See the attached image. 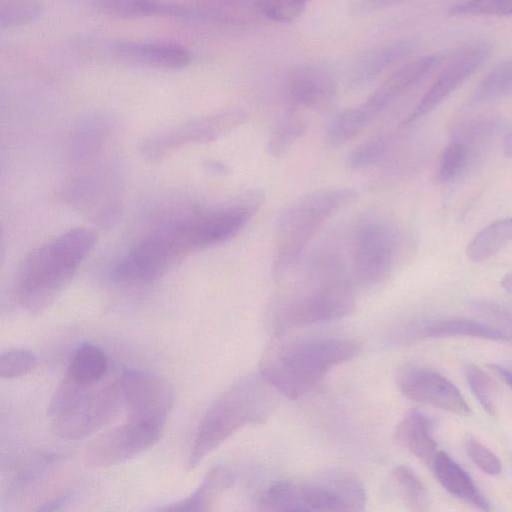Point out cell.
Instances as JSON below:
<instances>
[{
	"label": "cell",
	"mask_w": 512,
	"mask_h": 512,
	"mask_svg": "<svg viewBox=\"0 0 512 512\" xmlns=\"http://www.w3.org/2000/svg\"><path fill=\"white\" fill-rule=\"evenodd\" d=\"M244 225L243 214L230 202L170 220L132 244L114 263L110 277L125 285L153 282L188 254L230 240Z\"/></svg>",
	"instance_id": "obj_1"
},
{
	"label": "cell",
	"mask_w": 512,
	"mask_h": 512,
	"mask_svg": "<svg viewBox=\"0 0 512 512\" xmlns=\"http://www.w3.org/2000/svg\"><path fill=\"white\" fill-rule=\"evenodd\" d=\"M96 242L87 228L70 229L33 250L18 271L15 293L29 314L44 312L70 283Z\"/></svg>",
	"instance_id": "obj_2"
},
{
	"label": "cell",
	"mask_w": 512,
	"mask_h": 512,
	"mask_svg": "<svg viewBox=\"0 0 512 512\" xmlns=\"http://www.w3.org/2000/svg\"><path fill=\"white\" fill-rule=\"evenodd\" d=\"M359 345L347 338L313 337L271 347L260 362V375L279 393L297 399L334 366L352 359Z\"/></svg>",
	"instance_id": "obj_3"
},
{
	"label": "cell",
	"mask_w": 512,
	"mask_h": 512,
	"mask_svg": "<svg viewBox=\"0 0 512 512\" xmlns=\"http://www.w3.org/2000/svg\"><path fill=\"white\" fill-rule=\"evenodd\" d=\"M277 393L261 375H253L239 380L220 395L199 423L187 469H194L242 427L264 422L276 407Z\"/></svg>",
	"instance_id": "obj_4"
},
{
	"label": "cell",
	"mask_w": 512,
	"mask_h": 512,
	"mask_svg": "<svg viewBox=\"0 0 512 512\" xmlns=\"http://www.w3.org/2000/svg\"><path fill=\"white\" fill-rule=\"evenodd\" d=\"M358 191L349 187L311 191L287 206L280 215L272 275L282 281L298 263L301 255L322 226L341 209L354 202Z\"/></svg>",
	"instance_id": "obj_5"
},
{
	"label": "cell",
	"mask_w": 512,
	"mask_h": 512,
	"mask_svg": "<svg viewBox=\"0 0 512 512\" xmlns=\"http://www.w3.org/2000/svg\"><path fill=\"white\" fill-rule=\"evenodd\" d=\"M122 410L118 378L86 384L66 375L50 399L47 416L58 437L78 440L101 429Z\"/></svg>",
	"instance_id": "obj_6"
},
{
	"label": "cell",
	"mask_w": 512,
	"mask_h": 512,
	"mask_svg": "<svg viewBox=\"0 0 512 512\" xmlns=\"http://www.w3.org/2000/svg\"><path fill=\"white\" fill-rule=\"evenodd\" d=\"M304 291L280 296L273 304L275 328H290L329 322L352 313L356 307L354 284L349 279L311 283Z\"/></svg>",
	"instance_id": "obj_7"
},
{
	"label": "cell",
	"mask_w": 512,
	"mask_h": 512,
	"mask_svg": "<svg viewBox=\"0 0 512 512\" xmlns=\"http://www.w3.org/2000/svg\"><path fill=\"white\" fill-rule=\"evenodd\" d=\"M352 273L354 284L374 285L390 273L395 255V237L383 220H362L354 230L352 240Z\"/></svg>",
	"instance_id": "obj_8"
},
{
	"label": "cell",
	"mask_w": 512,
	"mask_h": 512,
	"mask_svg": "<svg viewBox=\"0 0 512 512\" xmlns=\"http://www.w3.org/2000/svg\"><path fill=\"white\" fill-rule=\"evenodd\" d=\"M118 380L126 420L165 427L174 402L168 380L136 369L124 371Z\"/></svg>",
	"instance_id": "obj_9"
},
{
	"label": "cell",
	"mask_w": 512,
	"mask_h": 512,
	"mask_svg": "<svg viewBox=\"0 0 512 512\" xmlns=\"http://www.w3.org/2000/svg\"><path fill=\"white\" fill-rule=\"evenodd\" d=\"M247 117L245 110L230 108L191 120L148 138L141 146L142 155L154 161L183 147L213 141L242 125Z\"/></svg>",
	"instance_id": "obj_10"
},
{
	"label": "cell",
	"mask_w": 512,
	"mask_h": 512,
	"mask_svg": "<svg viewBox=\"0 0 512 512\" xmlns=\"http://www.w3.org/2000/svg\"><path fill=\"white\" fill-rule=\"evenodd\" d=\"M164 427L126 420L91 441L83 459L88 467L105 468L123 463L156 444Z\"/></svg>",
	"instance_id": "obj_11"
},
{
	"label": "cell",
	"mask_w": 512,
	"mask_h": 512,
	"mask_svg": "<svg viewBox=\"0 0 512 512\" xmlns=\"http://www.w3.org/2000/svg\"><path fill=\"white\" fill-rule=\"evenodd\" d=\"M366 493L351 476H334L304 484L291 481L289 511H363Z\"/></svg>",
	"instance_id": "obj_12"
},
{
	"label": "cell",
	"mask_w": 512,
	"mask_h": 512,
	"mask_svg": "<svg viewBox=\"0 0 512 512\" xmlns=\"http://www.w3.org/2000/svg\"><path fill=\"white\" fill-rule=\"evenodd\" d=\"M490 52L491 46L485 41L470 42L456 49L402 125L407 126L434 110L481 67Z\"/></svg>",
	"instance_id": "obj_13"
},
{
	"label": "cell",
	"mask_w": 512,
	"mask_h": 512,
	"mask_svg": "<svg viewBox=\"0 0 512 512\" xmlns=\"http://www.w3.org/2000/svg\"><path fill=\"white\" fill-rule=\"evenodd\" d=\"M401 393L410 400L454 414H470V407L458 388L440 373L423 367H408L398 376Z\"/></svg>",
	"instance_id": "obj_14"
},
{
	"label": "cell",
	"mask_w": 512,
	"mask_h": 512,
	"mask_svg": "<svg viewBox=\"0 0 512 512\" xmlns=\"http://www.w3.org/2000/svg\"><path fill=\"white\" fill-rule=\"evenodd\" d=\"M444 60L442 54L419 57L392 73L360 106L356 107L369 125L400 97L425 80Z\"/></svg>",
	"instance_id": "obj_15"
},
{
	"label": "cell",
	"mask_w": 512,
	"mask_h": 512,
	"mask_svg": "<svg viewBox=\"0 0 512 512\" xmlns=\"http://www.w3.org/2000/svg\"><path fill=\"white\" fill-rule=\"evenodd\" d=\"M289 103L318 111L330 108L337 97V84L324 67L305 64L290 69L285 76Z\"/></svg>",
	"instance_id": "obj_16"
},
{
	"label": "cell",
	"mask_w": 512,
	"mask_h": 512,
	"mask_svg": "<svg viewBox=\"0 0 512 512\" xmlns=\"http://www.w3.org/2000/svg\"><path fill=\"white\" fill-rule=\"evenodd\" d=\"M109 49L119 60L166 70L183 69L191 61L189 51L174 42L115 41Z\"/></svg>",
	"instance_id": "obj_17"
},
{
	"label": "cell",
	"mask_w": 512,
	"mask_h": 512,
	"mask_svg": "<svg viewBox=\"0 0 512 512\" xmlns=\"http://www.w3.org/2000/svg\"><path fill=\"white\" fill-rule=\"evenodd\" d=\"M98 12L118 18L175 17L201 21L202 11L169 0H87Z\"/></svg>",
	"instance_id": "obj_18"
},
{
	"label": "cell",
	"mask_w": 512,
	"mask_h": 512,
	"mask_svg": "<svg viewBox=\"0 0 512 512\" xmlns=\"http://www.w3.org/2000/svg\"><path fill=\"white\" fill-rule=\"evenodd\" d=\"M430 466L439 483L451 495L481 510L491 509L470 475L447 453L438 451Z\"/></svg>",
	"instance_id": "obj_19"
},
{
	"label": "cell",
	"mask_w": 512,
	"mask_h": 512,
	"mask_svg": "<svg viewBox=\"0 0 512 512\" xmlns=\"http://www.w3.org/2000/svg\"><path fill=\"white\" fill-rule=\"evenodd\" d=\"M432 429L433 420L429 416L418 410H411L397 424L394 439L398 445L431 465L438 452Z\"/></svg>",
	"instance_id": "obj_20"
},
{
	"label": "cell",
	"mask_w": 512,
	"mask_h": 512,
	"mask_svg": "<svg viewBox=\"0 0 512 512\" xmlns=\"http://www.w3.org/2000/svg\"><path fill=\"white\" fill-rule=\"evenodd\" d=\"M413 50V42L401 40L365 53L351 69L350 84L357 87L373 81L384 71L408 56Z\"/></svg>",
	"instance_id": "obj_21"
},
{
	"label": "cell",
	"mask_w": 512,
	"mask_h": 512,
	"mask_svg": "<svg viewBox=\"0 0 512 512\" xmlns=\"http://www.w3.org/2000/svg\"><path fill=\"white\" fill-rule=\"evenodd\" d=\"M410 337L439 338L466 336L495 341H508L509 335L481 322L468 319H441L424 322L412 328Z\"/></svg>",
	"instance_id": "obj_22"
},
{
	"label": "cell",
	"mask_w": 512,
	"mask_h": 512,
	"mask_svg": "<svg viewBox=\"0 0 512 512\" xmlns=\"http://www.w3.org/2000/svg\"><path fill=\"white\" fill-rule=\"evenodd\" d=\"M234 483L233 473L224 466H215L209 470L189 496L161 508L163 511H208L216 499Z\"/></svg>",
	"instance_id": "obj_23"
},
{
	"label": "cell",
	"mask_w": 512,
	"mask_h": 512,
	"mask_svg": "<svg viewBox=\"0 0 512 512\" xmlns=\"http://www.w3.org/2000/svg\"><path fill=\"white\" fill-rule=\"evenodd\" d=\"M512 241V216L496 220L480 230L468 243L466 256L472 262H482L498 253Z\"/></svg>",
	"instance_id": "obj_24"
},
{
	"label": "cell",
	"mask_w": 512,
	"mask_h": 512,
	"mask_svg": "<svg viewBox=\"0 0 512 512\" xmlns=\"http://www.w3.org/2000/svg\"><path fill=\"white\" fill-rule=\"evenodd\" d=\"M107 368L104 352L96 345L82 343L75 349L66 375L77 382L93 384L104 379Z\"/></svg>",
	"instance_id": "obj_25"
},
{
	"label": "cell",
	"mask_w": 512,
	"mask_h": 512,
	"mask_svg": "<svg viewBox=\"0 0 512 512\" xmlns=\"http://www.w3.org/2000/svg\"><path fill=\"white\" fill-rule=\"evenodd\" d=\"M512 95V58L495 65L477 84L471 101L489 103Z\"/></svg>",
	"instance_id": "obj_26"
},
{
	"label": "cell",
	"mask_w": 512,
	"mask_h": 512,
	"mask_svg": "<svg viewBox=\"0 0 512 512\" xmlns=\"http://www.w3.org/2000/svg\"><path fill=\"white\" fill-rule=\"evenodd\" d=\"M472 154L470 146L461 137L454 135L440 157L436 171L437 181L445 184L460 176L469 165Z\"/></svg>",
	"instance_id": "obj_27"
},
{
	"label": "cell",
	"mask_w": 512,
	"mask_h": 512,
	"mask_svg": "<svg viewBox=\"0 0 512 512\" xmlns=\"http://www.w3.org/2000/svg\"><path fill=\"white\" fill-rule=\"evenodd\" d=\"M41 0H0V26L11 29L28 25L43 13Z\"/></svg>",
	"instance_id": "obj_28"
},
{
	"label": "cell",
	"mask_w": 512,
	"mask_h": 512,
	"mask_svg": "<svg viewBox=\"0 0 512 512\" xmlns=\"http://www.w3.org/2000/svg\"><path fill=\"white\" fill-rule=\"evenodd\" d=\"M395 139L391 134L381 135L358 146L348 157L347 166L360 170L379 164L393 149Z\"/></svg>",
	"instance_id": "obj_29"
},
{
	"label": "cell",
	"mask_w": 512,
	"mask_h": 512,
	"mask_svg": "<svg viewBox=\"0 0 512 512\" xmlns=\"http://www.w3.org/2000/svg\"><path fill=\"white\" fill-rule=\"evenodd\" d=\"M393 477L405 502L412 510L426 511L429 509L428 491L412 469L405 465H398L393 470Z\"/></svg>",
	"instance_id": "obj_30"
},
{
	"label": "cell",
	"mask_w": 512,
	"mask_h": 512,
	"mask_svg": "<svg viewBox=\"0 0 512 512\" xmlns=\"http://www.w3.org/2000/svg\"><path fill=\"white\" fill-rule=\"evenodd\" d=\"M306 132V125L296 117H287L271 132L267 151L272 157L285 154Z\"/></svg>",
	"instance_id": "obj_31"
},
{
	"label": "cell",
	"mask_w": 512,
	"mask_h": 512,
	"mask_svg": "<svg viewBox=\"0 0 512 512\" xmlns=\"http://www.w3.org/2000/svg\"><path fill=\"white\" fill-rule=\"evenodd\" d=\"M453 16H512V0H462L451 5Z\"/></svg>",
	"instance_id": "obj_32"
},
{
	"label": "cell",
	"mask_w": 512,
	"mask_h": 512,
	"mask_svg": "<svg viewBox=\"0 0 512 512\" xmlns=\"http://www.w3.org/2000/svg\"><path fill=\"white\" fill-rule=\"evenodd\" d=\"M309 0H257L259 11L272 21L287 24L296 20Z\"/></svg>",
	"instance_id": "obj_33"
},
{
	"label": "cell",
	"mask_w": 512,
	"mask_h": 512,
	"mask_svg": "<svg viewBox=\"0 0 512 512\" xmlns=\"http://www.w3.org/2000/svg\"><path fill=\"white\" fill-rule=\"evenodd\" d=\"M37 365L35 354L26 349H11L0 356V376L13 379L30 373Z\"/></svg>",
	"instance_id": "obj_34"
},
{
	"label": "cell",
	"mask_w": 512,
	"mask_h": 512,
	"mask_svg": "<svg viewBox=\"0 0 512 512\" xmlns=\"http://www.w3.org/2000/svg\"><path fill=\"white\" fill-rule=\"evenodd\" d=\"M465 373L468 385L480 405L488 414L494 415V385L490 377L474 365L468 366Z\"/></svg>",
	"instance_id": "obj_35"
},
{
	"label": "cell",
	"mask_w": 512,
	"mask_h": 512,
	"mask_svg": "<svg viewBox=\"0 0 512 512\" xmlns=\"http://www.w3.org/2000/svg\"><path fill=\"white\" fill-rule=\"evenodd\" d=\"M466 451L471 460L485 473L495 476L502 471V463L497 455L479 441L468 438Z\"/></svg>",
	"instance_id": "obj_36"
},
{
	"label": "cell",
	"mask_w": 512,
	"mask_h": 512,
	"mask_svg": "<svg viewBox=\"0 0 512 512\" xmlns=\"http://www.w3.org/2000/svg\"><path fill=\"white\" fill-rule=\"evenodd\" d=\"M405 1L407 0H353L351 7L355 14L367 15Z\"/></svg>",
	"instance_id": "obj_37"
},
{
	"label": "cell",
	"mask_w": 512,
	"mask_h": 512,
	"mask_svg": "<svg viewBox=\"0 0 512 512\" xmlns=\"http://www.w3.org/2000/svg\"><path fill=\"white\" fill-rule=\"evenodd\" d=\"M71 494H64L54 498L41 506H39L36 510L38 511H54L59 510L62 506H64L70 499Z\"/></svg>",
	"instance_id": "obj_38"
},
{
	"label": "cell",
	"mask_w": 512,
	"mask_h": 512,
	"mask_svg": "<svg viewBox=\"0 0 512 512\" xmlns=\"http://www.w3.org/2000/svg\"><path fill=\"white\" fill-rule=\"evenodd\" d=\"M489 367L512 388V372L498 364H490Z\"/></svg>",
	"instance_id": "obj_39"
},
{
	"label": "cell",
	"mask_w": 512,
	"mask_h": 512,
	"mask_svg": "<svg viewBox=\"0 0 512 512\" xmlns=\"http://www.w3.org/2000/svg\"><path fill=\"white\" fill-rule=\"evenodd\" d=\"M207 169L210 172L217 173V174H227L229 172V168L226 164H223L218 161H210L207 164Z\"/></svg>",
	"instance_id": "obj_40"
},
{
	"label": "cell",
	"mask_w": 512,
	"mask_h": 512,
	"mask_svg": "<svg viewBox=\"0 0 512 512\" xmlns=\"http://www.w3.org/2000/svg\"><path fill=\"white\" fill-rule=\"evenodd\" d=\"M503 147H504V154L507 157L512 158V129L506 133L505 138H504Z\"/></svg>",
	"instance_id": "obj_41"
},
{
	"label": "cell",
	"mask_w": 512,
	"mask_h": 512,
	"mask_svg": "<svg viewBox=\"0 0 512 512\" xmlns=\"http://www.w3.org/2000/svg\"><path fill=\"white\" fill-rule=\"evenodd\" d=\"M501 286L512 294V273L503 276L501 279Z\"/></svg>",
	"instance_id": "obj_42"
}]
</instances>
